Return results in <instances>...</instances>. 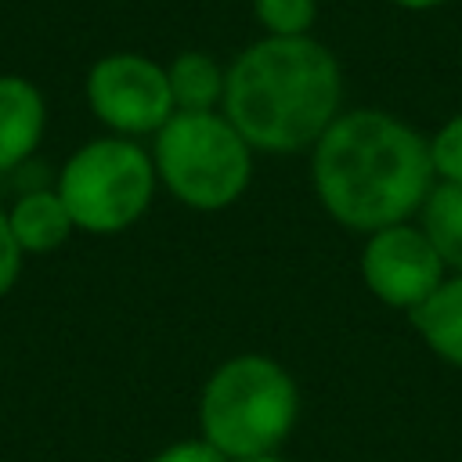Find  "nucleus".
<instances>
[{"label": "nucleus", "instance_id": "f257e3e1", "mask_svg": "<svg viewBox=\"0 0 462 462\" xmlns=\"http://www.w3.org/2000/svg\"><path fill=\"white\" fill-rule=\"evenodd\" d=\"M433 180L430 137L383 108L339 112L310 148L321 209L357 235L411 220Z\"/></svg>", "mask_w": 462, "mask_h": 462}, {"label": "nucleus", "instance_id": "f03ea898", "mask_svg": "<svg viewBox=\"0 0 462 462\" xmlns=\"http://www.w3.org/2000/svg\"><path fill=\"white\" fill-rule=\"evenodd\" d=\"M220 112L260 155L310 152L343 112V69L314 36H260L227 65Z\"/></svg>", "mask_w": 462, "mask_h": 462}, {"label": "nucleus", "instance_id": "7ed1b4c3", "mask_svg": "<svg viewBox=\"0 0 462 462\" xmlns=\"http://www.w3.org/2000/svg\"><path fill=\"white\" fill-rule=\"evenodd\" d=\"M300 419V386L292 372L256 350L224 357L199 393V437L224 458L274 455Z\"/></svg>", "mask_w": 462, "mask_h": 462}, {"label": "nucleus", "instance_id": "20e7f679", "mask_svg": "<svg viewBox=\"0 0 462 462\" xmlns=\"http://www.w3.org/2000/svg\"><path fill=\"white\" fill-rule=\"evenodd\" d=\"M152 162L159 184L195 213L231 209L253 180V148L217 112H173L155 134Z\"/></svg>", "mask_w": 462, "mask_h": 462}, {"label": "nucleus", "instance_id": "39448f33", "mask_svg": "<svg viewBox=\"0 0 462 462\" xmlns=\"http://www.w3.org/2000/svg\"><path fill=\"white\" fill-rule=\"evenodd\" d=\"M155 162L134 137H97L69 155L58 195L79 231L116 235L137 224L155 199Z\"/></svg>", "mask_w": 462, "mask_h": 462}, {"label": "nucleus", "instance_id": "423d86ee", "mask_svg": "<svg viewBox=\"0 0 462 462\" xmlns=\"http://www.w3.org/2000/svg\"><path fill=\"white\" fill-rule=\"evenodd\" d=\"M87 105L116 137L155 134L177 108L166 65L144 54H105L87 72Z\"/></svg>", "mask_w": 462, "mask_h": 462}, {"label": "nucleus", "instance_id": "0eeeda50", "mask_svg": "<svg viewBox=\"0 0 462 462\" xmlns=\"http://www.w3.org/2000/svg\"><path fill=\"white\" fill-rule=\"evenodd\" d=\"M357 271L365 289L390 310L411 314L419 303L433 296V289L448 278V267L440 263L430 238L419 231L415 220L379 227L365 235Z\"/></svg>", "mask_w": 462, "mask_h": 462}, {"label": "nucleus", "instance_id": "6e6552de", "mask_svg": "<svg viewBox=\"0 0 462 462\" xmlns=\"http://www.w3.org/2000/svg\"><path fill=\"white\" fill-rule=\"evenodd\" d=\"M47 126V105L25 76H0V170L25 162Z\"/></svg>", "mask_w": 462, "mask_h": 462}, {"label": "nucleus", "instance_id": "1a4fd4ad", "mask_svg": "<svg viewBox=\"0 0 462 462\" xmlns=\"http://www.w3.org/2000/svg\"><path fill=\"white\" fill-rule=\"evenodd\" d=\"M408 321L433 357L462 368V271L448 274L433 296L408 314Z\"/></svg>", "mask_w": 462, "mask_h": 462}, {"label": "nucleus", "instance_id": "9d476101", "mask_svg": "<svg viewBox=\"0 0 462 462\" xmlns=\"http://www.w3.org/2000/svg\"><path fill=\"white\" fill-rule=\"evenodd\" d=\"M166 79L177 112H217L224 101L227 69L206 51H180L166 65Z\"/></svg>", "mask_w": 462, "mask_h": 462}, {"label": "nucleus", "instance_id": "9b49d317", "mask_svg": "<svg viewBox=\"0 0 462 462\" xmlns=\"http://www.w3.org/2000/svg\"><path fill=\"white\" fill-rule=\"evenodd\" d=\"M14 242L22 245V253H51L58 249L69 235H72V217L61 202L58 191H29L14 202V209L7 213Z\"/></svg>", "mask_w": 462, "mask_h": 462}, {"label": "nucleus", "instance_id": "f8f14e48", "mask_svg": "<svg viewBox=\"0 0 462 462\" xmlns=\"http://www.w3.org/2000/svg\"><path fill=\"white\" fill-rule=\"evenodd\" d=\"M415 224L437 249L448 274H458L462 271V184L433 180L430 195L415 213Z\"/></svg>", "mask_w": 462, "mask_h": 462}, {"label": "nucleus", "instance_id": "ddd939ff", "mask_svg": "<svg viewBox=\"0 0 462 462\" xmlns=\"http://www.w3.org/2000/svg\"><path fill=\"white\" fill-rule=\"evenodd\" d=\"M263 36H310L318 0H249Z\"/></svg>", "mask_w": 462, "mask_h": 462}, {"label": "nucleus", "instance_id": "4468645a", "mask_svg": "<svg viewBox=\"0 0 462 462\" xmlns=\"http://www.w3.org/2000/svg\"><path fill=\"white\" fill-rule=\"evenodd\" d=\"M430 159L437 180L462 184V112L437 126V134L430 137Z\"/></svg>", "mask_w": 462, "mask_h": 462}, {"label": "nucleus", "instance_id": "2eb2a0df", "mask_svg": "<svg viewBox=\"0 0 462 462\" xmlns=\"http://www.w3.org/2000/svg\"><path fill=\"white\" fill-rule=\"evenodd\" d=\"M18 271H22V245L14 242L11 220H7V213L0 209V296L14 289Z\"/></svg>", "mask_w": 462, "mask_h": 462}, {"label": "nucleus", "instance_id": "dca6fc26", "mask_svg": "<svg viewBox=\"0 0 462 462\" xmlns=\"http://www.w3.org/2000/svg\"><path fill=\"white\" fill-rule=\"evenodd\" d=\"M148 462H231V458H224L209 440L195 437V440H177V444L162 448V451L152 455Z\"/></svg>", "mask_w": 462, "mask_h": 462}, {"label": "nucleus", "instance_id": "f3484780", "mask_svg": "<svg viewBox=\"0 0 462 462\" xmlns=\"http://www.w3.org/2000/svg\"><path fill=\"white\" fill-rule=\"evenodd\" d=\"M397 7H408V11H430V7H440L444 0H390Z\"/></svg>", "mask_w": 462, "mask_h": 462}, {"label": "nucleus", "instance_id": "a211bd4d", "mask_svg": "<svg viewBox=\"0 0 462 462\" xmlns=\"http://www.w3.org/2000/svg\"><path fill=\"white\" fill-rule=\"evenodd\" d=\"M235 462H289V458H282V451H274V455H253V458H235Z\"/></svg>", "mask_w": 462, "mask_h": 462}]
</instances>
